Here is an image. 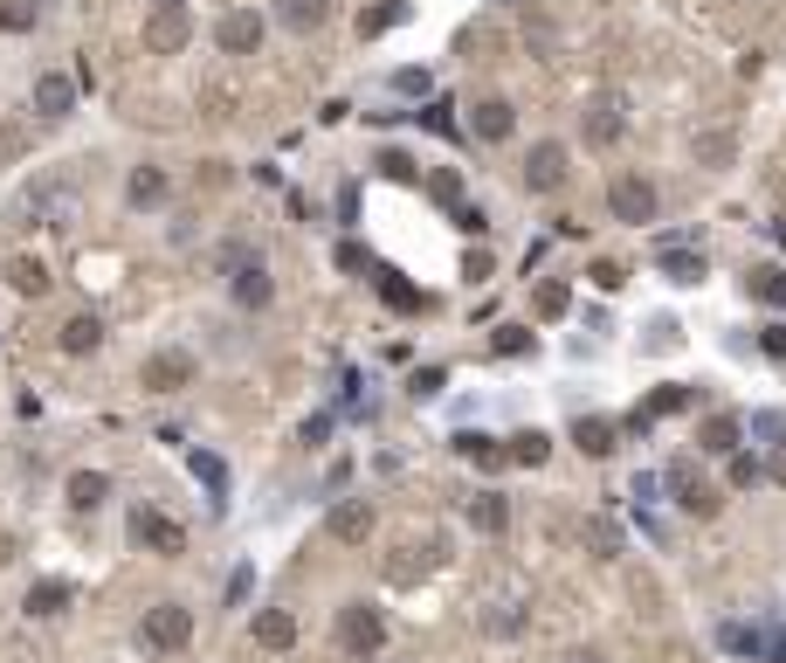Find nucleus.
Wrapping results in <instances>:
<instances>
[{
  "mask_svg": "<svg viewBox=\"0 0 786 663\" xmlns=\"http://www.w3.org/2000/svg\"><path fill=\"white\" fill-rule=\"evenodd\" d=\"M758 477H766V464H758V456H745V449L731 456V483H739V491H752Z\"/></svg>",
  "mask_w": 786,
  "mask_h": 663,
  "instance_id": "34",
  "label": "nucleus"
},
{
  "mask_svg": "<svg viewBox=\"0 0 786 663\" xmlns=\"http://www.w3.org/2000/svg\"><path fill=\"white\" fill-rule=\"evenodd\" d=\"M752 428H758V436H766L773 449L786 443V415H779V407H766V415H752Z\"/></svg>",
  "mask_w": 786,
  "mask_h": 663,
  "instance_id": "37",
  "label": "nucleus"
},
{
  "mask_svg": "<svg viewBox=\"0 0 786 663\" xmlns=\"http://www.w3.org/2000/svg\"><path fill=\"white\" fill-rule=\"evenodd\" d=\"M35 111H42V118H69V111H76V84H69L63 69H42V76H35Z\"/></svg>",
  "mask_w": 786,
  "mask_h": 663,
  "instance_id": "14",
  "label": "nucleus"
},
{
  "mask_svg": "<svg viewBox=\"0 0 786 663\" xmlns=\"http://www.w3.org/2000/svg\"><path fill=\"white\" fill-rule=\"evenodd\" d=\"M160 8H187V0H160Z\"/></svg>",
  "mask_w": 786,
  "mask_h": 663,
  "instance_id": "51",
  "label": "nucleus"
},
{
  "mask_svg": "<svg viewBox=\"0 0 786 663\" xmlns=\"http://www.w3.org/2000/svg\"><path fill=\"white\" fill-rule=\"evenodd\" d=\"M690 152H697V166H731V152H739V139L711 124V132H697V139H690Z\"/></svg>",
  "mask_w": 786,
  "mask_h": 663,
  "instance_id": "22",
  "label": "nucleus"
},
{
  "mask_svg": "<svg viewBox=\"0 0 786 663\" xmlns=\"http://www.w3.org/2000/svg\"><path fill=\"white\" fill-rule=\"evenodd\" d=\"M380 297H386V304H401V312H422V291H414V284H401L393 270H380Z\"/></svg>",
  "mask_w": 786,
  "mask_h": 663,
  "instance_id": "32",
  "label": "nucleus"
},
{
  "mask_svg": "<svg viewBox=\"0 0 786 663\" xmlns=\"http://www.w3.org/2000/svg\"><path fill=\"white\" fill-rule=\"evenodd\" d=\"M270 297H276V284H270V270H262V263L234 270V304H249V312H262Z\"/></svg>",
  "mask_w": 786,
  "mask_h": 663,
  "instance_id": "19",
  "label": "nucleus"
},
{
  "mask_svg": "<svg viewBox=\"0 0 786 663\" xmlns=\"http://www.w3.org/2000/svg\"><path fill=\"white\" fill-rule=\"evenodd\" d=\"M8 284H14L21 297H42V291H48V270H42L35 257H14V263H8Z\"/></svg>",
  "mask_w": 786,
  "mask_h": 663,
  "instance_id": "26",
  "label": "nucleus"
},
{
  "mask_svg": "<svg viewBox=\"0 0 786 663\" xmlns=\"http://www.w3.org/2000/svg\"><path fill=\"white\" fill-rule=\"evenodd\" d=\"M276 21L291 35H318L325 21H331V0H276Z\"/></svg>",
  "mask_w": 786,
  "mask_h": 663,
  "instance_id": "16",
  "label": "nucleus"
},
{
  "mask_svg": "<svg viewBox=\"0 0 786 663\" xmlns=\"http://www.w3.org/2000/svg\"><path fill=\"white\" fill-rule=\"evenodd\" d=\"M469 525H477V532H504L511 525V504L496 498V491H477V498H469Z\"/></svg>",
  "mask_w": 786,
  "mask_h": 663,
  "instance_id": "21",
  "label": "nucleus"
},
{
  "mask_svg": "<svg viewBox=\"0 0 786 663\" xmlns=\"http://www.w3.org/2000/svg\"><path fill=\"white\" fill-rule=\"evenodd\" d=\"M139 635H145V650H187V643H194V616H187L179 601H152L145 622H139Z\"/></svg>",
  "mask_w": 786,
  "mask_h": 663,
  "instance_id": "4",
  "label": "nucleus"
},
{
  "mask_svg": "<svg viewBox=\"0 0 786 663\" xmlns=\"http://www.w3.org/2000/svg\"><path fill=\"white\" fill-rule=\"evenodd\" d=\"M373 525H380V512H373L365 498L331 504V540H338V546H365V540H373Z\"/></svg>",
  "mask_w": 786,
  "mask_h": 663,
  "instance_id": "12",
  "label": "nucleus"
},
{
  "mask_svg": "<svg viewBox=\"0 0 786 663\" xmlns=\"http://www.w3.org/2000/svg\"><path fill=\"white\" fill-rule=\"evenodd\" d=\"M538 312H545V318H559V312H566V291H559V284H545V291H538Z\"/></svg>",
  "mask_w": 786,
  "mask_h": 663,
  "instance_id": "45",
  "label": "nucleus"
},
{
  "mask_svg": "<svg viewBox=\"0 0 786 663\" xmlns=\"http://www.w3.org/2000/svg\"><path fill=\"white\" fill-rule=\"evenodd\" d=\"M621 132H627V111H621V97H593V105H587V118H580V139H587L593 152H614V145H621Z\"/></svg>",
  "mask_w": 786,
  "mask_h": 663,
  "instance_id": "9",
  "label": "nucleus"
},
{
  "mask_svg": "<svg viewBox=\"0 0 786 663\" xmlns=\"http://www.w3.org/2000/svg\"><path fill=\"white\" fill-rule=\"evenodd\" d=\"M739 436H745V422H739V415H703L697 449H703V456H739Z\"/></svg>",
  "mask_w": 786,
  "mask_h": 663,
  "instance_id": "15",
  "label": "nucleus"
},
{
  "mask_svg": "<svg viewBox=\"0 0 786 663\" xmlns=\"http://www.w3.org/2000/svg\"><path fill=\"white\" fill-rule=\"evenodd\" d=\"M0 29H8V35H29V29H35V0H0Z\"/></svg>",
  "mask_w": 786,
  "mask_h": 663,
  "instance_id": "31",
  "label": "nucleus"
},
{
  "mask_svg": "<svg viewBox=\"0 0 786 663\" xmlns=\"http://www.w3.org/2000/svg\"><path fill=\"white\" fill-rule=\"evenodd\" d=\"M718 643H724V650H739V656H758V635H752L745 622H731V629H718Z\"/></svg>",
  "mask_w": 786,
  "mask_h": 663,
  "instance_id": "36",
  "label": "nucleus"
},
{
  "mask_svg": "<svg viewBox=\"0 0 786 663\" xmlns=\"http://www.w3.org/2000/svg\"><path fill=\"white\" fill-rule=\"evenodd\" d=\"M456 228H462V236H483L490 221H483V208H456Z\"/></svg>",
  "mask_w": 786,
  "mask_h": 663,
  "instance_id": "46",
  "label": "nucleus"
},
{
  "mask_svg": "<svg viewBox=\"0 0 786 663\" xmlns=\"http://www.w3.org/2000/svg\"><path fill=\"white\" fill-rule=\"evenodd\" d=\"M365 263H373V257H365L359 242H338V270H365Z\"/></svg>",
  "mask_w": 786,
  "mask_h": 663,
  "instance_id": "44",
  "label": "nucleus"
},
{
  "mask_svg": "<svg viewBox=\"0 0 786 663\" xmlns=\"http://www.w3.org/2000/svg\"><path fill=\"white\" fill-rule=\"evenodd\" d=\"M8 559H14V532H0V567H8Z\"/></svg>",
  "mask_w": 786,
  "mask_h": 663,
  "instance_id": "49",
  "label": "nucleus"
},
{
  "mask_svg": "<svg viewBox=\"0 0 786 663\" xmlns=\"http://www.w3.org/2000/svg\"><path fill=\"white\" fill-rule=\"evenodd\" d=\"M766 477H779V483H786V443L773 449V464H766Z\"/></svg>",
  "mask_w": 786,
  "mask_h": 663,
  "instance_id": "48",
  "label": "nucleus"
},
{
  "mask_svg": "<svg viewBox=\"0 0 786 663\" xmlns=\"http://www.w3.org/2000/svg\"><path fill=\"white\" fill-rule=\"evenodd\" d=\"M566 663H600V656H593V650H572V656H566Z\"/></svg>",
  "mask_w": 786,
  "mask_h": 663,
  "instance_id": "50",
  "label": "nucleus"
},
{
  "mask_svg": "<svg viewBox=\"0 0 786 663\" xmlns=\"http://www.w3.org/2000/svg\"><path fill=\"white\" fill-rule=\"evenodd\" d=\"M758 352H766V360H779V367H786V325H766V339H758Z\"/></svg>",
  "mask_w": 786,
  "mask_h": 663,
  "instance_id": "42",
  "label": "nucleus"
},
{
  "mask_svg": "<svg viewBox=\"0 0 786 663\" xmlns=\"http://www.w3.org/2000/svg\"><path fill=\"white\" fill-rule=\"evenodd\" d=\"M393 90H401V97H428V69H401V76H393Z\"/></svg>",
  "mask_w": 786,
  "mask_h": 663,
  "instance_id": "41",
  "label": "nucleus"
},
{
  "mask_svg": "<svg viewBox=\"0 0 786 663\" xmlns=\"http://www.w3.org/2000/svg\"><path fill=\"white\" fill-rule=\"evenodd\" d=\"M435 388H441V367H422V373H414V388H407V394H422V401H428Z\"/></svg>",
  "mask_w": 786,
  "mask_h": 663,
  "instance_id": "47",
  "label": "nucleus"
},
{
  "mask_svg": "<svg viewBox=\"0 0 786 663\" xmlns=\"http://www.w3.org/2000/svg\"><path fill=\"white\" fill-rule=\"evenodd\" d=\"M469 132H477L483 145H504L517 132V105L511 97H477V105H469Z\"/></svg>",
  "mask_w": 786,
  "mask_h": 663,
  "instance_id": "10",
  "label": "nucleus"
},
{
  "mask_svg": "<svg viewBox=\"0 0 786 663\" xmlns=\"http://www.w3.org/2000/svg\"><path fill=\"white\" fill-rule=\"evenodd\" d=\"M566 145L559 139H538L532 152H524V187H532V194H553V187H566Z\"/></svg>",
  "mask_w": 786,
  "mask_h": 663,
  "instance_id": "8",
  "label": "nucleus"
},
{
  "mask_svg": "<svg viewBox=\"0 0 786 663\" xmlns=\"http://www.w3.org/2000/svg\"><path fill=\"white\" fill-rule=\"evenodd\" d=\"M194 477L207 483V491H221V498H228V477H221V464H215L207 449H194Z\"/></svg>",
  "mask_w": 786,
  "mask_h": 663,
  "instance_id": "35",
  "label": "nucleus"
},
{
  "mask_svg": "<svg viewBox=\"0 0 786 663\" xmlns=\"http://www.w3.org/2000/svg\"><path fill=\"white\" fill-rule=\"evenodd\" d=\"M752 297H758V304H773V312H786V270H773V263H766V270H752Z\"/></svg>",
  "mask_w": 786,
  "mask_h": 663,
  "instance_id": "28",
  "label": "nucleus"
},
{
  "mask_svg": "<svg viewBox=\"0 0 786 663\" xmlns=\"http://www.w3.org/2000/svg\"><path fill=\"white\" fill-rule=\"evenodd\" d=\"M663 270L676 276V284H703V276H711V270H703V257H697V249H663Z\"/></svg>",
  "mask_w": 786,
  "mask_h": 663,
  "instance_id": "27",
  "label": "nucleus"
},
{
  "mask_svg": "<svg viewBox=\"0 0 786 663\" xmlns=\"http://www.w3.org/2000/svg\"><path fill=\"white\" fill-rule=\"evenodd\" d=\"M131 540H139L145 553H179L187 546V532H179V519H166V512H152V504H131Z\"/></svg>",
  "mask_w": 786,
  "mask_h": 663,
  "instance_id": "7",
  "label": "nucleus"
},
{
  "mask_svg": "<svg viewBox=\"0 0 786 663\" xmlns=\"http://www.w3.org/2000/svg\"><path fill=\"white\" fill-rule=\"evenodd\" d=\"M380 173H386V181H422V173H414V160H407V152H380Z\"/></svg>",
  "mask_w": 786,
  "mask_h": 663,
  "instance_id": "38",
  "label": "nucleus"
},
{
  "mask_svg": "<svg viewBox=\"0 0 786 663\" xmlns=\"http://www.w3.org/2000/svg\"><path fill=\"white\" fill-rule=\"evenodd\" d=\"M255 643L262 650H291L297 643V616L291 608H255Z\"/></svg>",
  "mask_w": 786,
  "mask_h": 663,
  "instance_id": "17",
  "label": "nucleus"
},
{
  "mask_svg": "<svg viewBox=\"0 0 786 663\" xmlns=\"http://www.w3.org/2000/svg\"><path fill=\"white\" fill-rule=\"evenodd\" d=\"M103 498H111V477H103V470H76L69 477V504H76V512H97Z\"/></svg>",
  "mask_w": 786,
  "mask_h": 663,
  "instance_id": "20",
  "label": "nucleus"
},
{
  "mask_svg": "<svg viewBox=\"0 0 786 663\" xmlns=\"http://www.w3.org/2000/svg\"><path fill=\"white\" fill-rule=\"evenodd\" d=\"M194 42V21H187V8H160L145 21V48L152 56H179V48Z\"/></svg>",
  "mask_w": 786,
  "mask_h": 663,
  "instance_id": "11",
  "label": "nucleus"
},
{
  "mask_svg": "<svg viewBox=\"0 0 786 663\" xmlns=\"http://www.w3.org/2000/svg\"><path fill=\"white\" fill-rule=\"evenodd\" d=\"M545 456H553V443H545L538 428H524V436H511V464H524V470H538Z\"/></svg>",
  "mask_w": 786,
  "mask_h": 663,
  "instance_id": "29",
  "label": "nucleus"
},
{
  "mask_svg": "<svg viewBox=\"0 0 786 663\" xmlns=\"http://www.w3.org/2000/svg\"><path fill=\"white\" fill-rule=\"evenodd\" d=\"M655 208H663V194H655L648 173H614V181H608V215H614V221L648 228V221H655Z\"/></svg>",
  "mask_w": 786,
  "mask_h": 663,
  "instance_id": "2",
  "label": "nucleus"
},
{
  "mask_svg": "<svg viewBox=\"0 0 786 663\" xmlns=\"http://www.w3.org/2000/svg\"><path fill=\"white\" fill-rule=\"evenodd\" d=\"M580 540H587L593 559H614V553H621V525H614V519H587V525H580Z\"/></svg>",
  "mask_w": 786,
  "mask_h": 663,
  "instance_id": "24",
  "label": "nucleus"
},
{
  "mask_svg": "<svg viewBox=\"0 0 786 663\" xmlns=\"http://www.w3.org/2000/svg\"><path fill=\"white\" fill-rule=\"evenodd\" d=\"M572 443H580V456H614L621 428H614L608 415H580V422H572Z\"/></svg>",
  "mask_w": 786,
  "mask_h": 663,
  "instance_id": "18",
  "label": "nucleus"
},
{
  "mask_svg": "<svg viewBox=\"0 0 786 663\" xmlns=\"http://www.w3.org/2000/svg\"><path fill=\"white\" fill-rule=\"evenodd\" d=\"M462 456L477 470H504V443H490V436H462Z\"/></svg>",
  "mask_w": 786,
  "mask_h": 663,
  "instance_id": "30",
  "label": "nucleus"
},
{
  "mask_svg": "<svg viewBox=\"0 0 786 663\" xmlns=\"http://www.w3.org/2000/svg\"><path fill=\"white\" fill-rule=\"evenodd\" d=\"M173 194V173L166 166H131V181H124V200H131V208H160V200Z\"/></svg>",
  "mask_w": 786,
  "mask_h": 663,
  "instance_id": "13",
  "label": "nucleus"
},
{
  "mask_svg": "<svg viewBox=\"0 0 786 663\" xmlns=\"http://www.w3.org/2000/svg\"><path fill=\"white\" fill-rule=\"evenodd\" d=\"M63 608H69V588H63V580H35V588H29V616H63Z\"/></svg>",
  "mask_w": 786,
  "mask_h": 663,
  "instance_id": "25",
  "label": "nucleus"
},
{
  "mask_svg": "<svg viewBox=\"0 0 786 663\" xmlns=\"http://www.w3.org/2000/svg\"><path fill=\"white\" fill-rule=\"evenodd\" d=\"M663 483L676 491V504H684L690 519H718L724 491H718V483H703V477H697V464H690V456H669V464H663Z\"/></svg>",
  "mask_w": 786,
  "mask_h": 663,
  "instance_id": "3",
  "label": "nucleus"
},
{
  "mask_svg": "<svg viewBox=\"0 0 786 663\" xmlns=\"http://www.w3.org/2000/svg\"><path fill=\"white\" fill-rule=\"evenodd\" d=\"M187 380H194V352H179V346L152 352V360L139 367V388H145V394H179Z\"/></svg>",
  "mask_w": 786,
  "mask_h": 663,
  "instance_id": "6",
  "label": "nucleus"
},
{
  "mask_svg": "<svg viewBox=\"0 0 786 663\" xmlns=\"http://www.w3.org/2000/svg\"><path fill=\"white\" fill-rule=\"evenodd\" d=\"M524 42H532V56H545V63H553V21H545V14H532V21H524Z\"/></svg>",
  "mask_w": 786,
  "mask_h": 663,
  "instance_id": "33",
  "label": "nucleus"
},
{
  "mask_svg": "<svg viewBox=\"0 0 786 663\" xmlns=\"http://www.w3.org/2000/svg\"><path fill=\"white\" fill-rule=\"evenodd\" d=\"M496 352H511V360H517V352H532V332H517V325H504V332H496Z\"/></svg>",
  "mask_w": 786,
  "mask_h": 663,
  "instance_id": "40",
  "label": "nucleus"
},
{
  "mask_svg": "<svg viewBox=\"0 0 786 663\" xmlns=\"http://www.w3.org/2000/svg\"><path fill=\"white\" fill-rule=\"evenodd\" d=\"M331 635H338V650L346 656H380L386 650V616L373 601H346L338 608V622H331Z\"/></svg>",
  "mask_w": 786,
  "mask_h": 663,
  "instance_id": "1",
  "label": "nucleus"
},
{
  "mask_svg": "<svg viewBox=\"0 0 786 663\" xmlns=\"http://www.w3.org/2000/svg\"><path fill=\"white\" fill-rule=\"evenodd\" d=\"M262 35H270V21H262L255 8H228V14L215 21V42H221V56H255V48H262Z\"/></svg>",
  "mask_w": 786,
  "mask_h": 663,
  "instance_id": "5",
  "label": "nucleus"
},
{
  "mask_svg": "<svg viewBox=\"0 0 786 663\" xmlns=\"http://www.w3.org/2000/svg\"><path fill=\"white\" fill-rule=\"evenodd\" d=\"M428 187H435V200H462V173H435Z\"/></svg>",
  "mask_w": 786,
  "mask_h": 663,
  "instance_id": "43",
  "label": "nucleus"
},
{
  "mask_svg": "<svg viewBox=\"0 0 786 663\" xmlns=\"http://www.w3.org/2000/svg\"><path fill=\"white\" fill-rule=\"evenodd\" d=\"M587 276H593V284H600V291H621V284H627V270H621V263H608V257H600V263H593Z\"/></svg>",
  "mask_w": 786,
  "mask_h": 663,
  "instance_id": "39",
  "label": "nucleus"
},
{
  "mask_svg": "<svg viewBox=\"0 0 786 663\" xmlns=\"http://www.w3.org/2000/svg\"><path fill=\"white\" fill-rule=\"evenodd\" d=\"M103 346V325L90 318V312H76L69 325H63V352H97Z\"/></svg>",
  "mask_w": 786,
  "mask_h": 663,
  "instance_id": "23",
  "label": "nucleus"
}]
</instances>
